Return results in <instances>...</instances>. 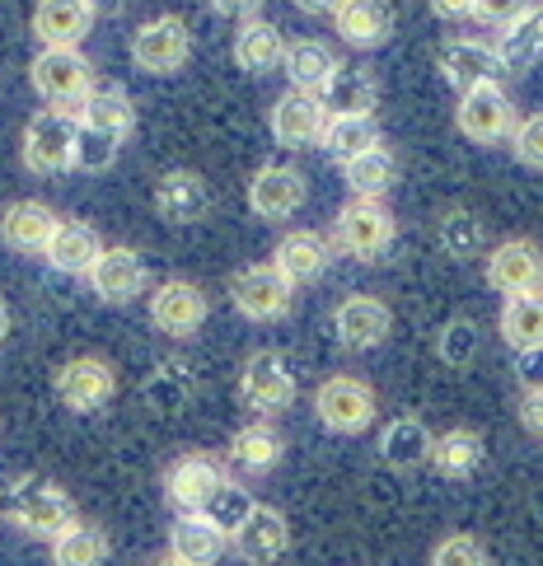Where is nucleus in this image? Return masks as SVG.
<instances>
[{
  "label": "nucleus",
  "mask_w": 543,
  "mask_h": 566,
  "mask_svg": "<svg viewBox=\"0 0 543 566\" xmlns=\"http://www.w3.org/2000/svg\"><path fill=\"white\" fill-rule=\"evenodd\" d=\"M328 239L314 234V230H291L286 239L276 244L272 253V268L291 281V286H310V281H319L328 272Z\"/></svg>",
  "instance_id": "24"
},
{
  "label": "nucleus",
  "mask_w": 543,
  "mask_h": 566,
  "mask_svg": "<svg viewBox=\"0 0 543 566\" xmlns=\"http://www.w3.org/2000/svg\"><path fill=\"white\" fill-rule=\"evenodd\" d=\"M6 520L14 524V530H24L29 538H56V534H66L71 524L80 520L75 511V501L66 488H56L52 478H38V473H24V478H14L10 482V492H6Z\"/></svg>",
  "instance_id": "1"
},
{
  "label": "nucleus",
  "mask_w": 543,
  "mask_h": 566,
  "mask_svg": "<svg viewBox=\"0 0 543 566\" xmlns=\"http://www.w3.org/2000/svg\"><path fill=\"white\" fill-rule=\"evenodd\" d=\"M295 394H300L295 370L281 352H253L244 360V370H239V402L253 412H263V417L286 412L295 402Z\"/></svg>",
  "instance_id": "6"
},
{
  "label": "nucleus",
  "mask_w": 543,
  "mask_h": 566,
  "mask_svg": "<svg viewBox=\"0 0 543 566\" xmlns=\"http://www.w3.org/2000/svg\"><path fill=\"white\" fill-rule=\"evenodd\" d=\"M520 427L530 436H543V384H530V389L520 394Z\"/></svg>",
  "instance_id": "47"
},
{
  "label": "nucleus",
  "mask_w": 543,
  "mask_h": 566,
  "mask_svg": "<svg viewBox=\"0 0 543 566\" xmlns=\"http://www.w3.org/2000/svg\"><path fill=\"white\" fill-rule=\"evenodd\" d=\"M431 566H488V548L473 534H446L431 548Z\"/></svg>",
  "instance_id": "44"
},
{
  "label": "nucleus",
  "mask_w": 543,
  "mask_h": 566,
  "mask_svg": "<svg viewBox=\"0 0 543 566\" xmlns=\"http://www.w3.org/2000/svg\"><path fill=\"white\" fill-rule=\"evenodd\" d=\"M319 98H324L328 117H375L379 85L366 66H337V75L328 80Z\"/></svg>",
  "instance_id": "29"
},
{
  "label": "nucleus",
  "mask_w": 543,
  "mask_h": 566,
  "mask_svg": "<svg viewBox=\"0 0 543 566\" xmlns=\"http://www.w3.org/2000/svg\"><path fill=\"white\" fill-rule=\"evenodd\" d=\"M207 291L197 286V281H184V276H174V281H165V286H155V295H150V323L165 337H174V342H184V337H192L197 328L207 323Z\"/></svg>",
  "instance_id": "14"
},
{
  "label": "nucleus",
  "mask_w": 543,
  "mask_h": 566,
  "mask_svg": "<svg viewBox=\"0 0 543 566\" xmlns=\"http://www.w3.org/2000/svg\"><path fill=\"white\" fill-rule=\"evenodd\" d=\"M272 136H276V146H286V150H300V146H319L328 132V108H324V98L319 94H305V90H286L272 104Z\"/></svg>",
  "instance_id": "15"
},
{
  "label": "nucleus",
  "mask_w": 543,
  "mask_h": 566,
  "mask_svg": "<svg viewBox=\"0 0 543 566\" xmlns=\"http://www.w3.org/2000/svg\"><path fill=\"white\" fill-rule=\"evenodd\" d=\"M497 56L507 71H530L534 62H543V6H530L525 14L501 29Z\"/></svg>",
  "instance_id": "34"
},
{
  "label": "nucleus",
  "mask_w": 543,
  "mask_h": 566,
  "mask_svg": "<svg viewBox=\"0 0 543 566\" xmlns=\"http://www.w3.org/2000/svg\"><path fill=\"white\" fill-rule=\"evenodd\" d=\"M253 505H258V501L249 496V488H244V482L226 478V482H220V488H216V496L207 501V511H202V515H211V520L220 524V530H226V534H234L239 524L249 520V511H253Z\"/></svg>",
  "instance_id": "42"
},
{
  "label": "nucleus",
  "mask_w": 543,
  "mask_h": 566,
  "mask_svg": "<svg viewBox=\"0 0 543 566\" xmlns=\"http://www.w3.org/2000/svg\"><path fill=\"white\" fill-rule=\"evenodd\" d=\"M90 291L104 300V305H132V300L146 291V262H140V253L127 244L104 249L94 262V272H90Z\"/></svg>",
  "instance_id": "20"
},
{
  "label": "nucleus",
  "mask_w": 543,
  "mask_h": 566,
  "mask_svg": "<svg viewBox=\"0 0 543 566\" xmlns=\"http://www.w3.org/2000/svg\"><path fill=\"white\" fill-rule=\"evenodd\" d=\"M530 10V0H473V19L478 24H501L507 29L511 19H520Z\"/></svg>",
  "instance_id": "46"
},
{
  "label": "nucleus",
  "mask_w": 543,
  "mask_h": 566,
  "mask_svg": "<svg viewBox=\"0 0 543 566\" xmlns=\"http://www.w3.org/2000/svg\"><path fill=\"white\" fill-rule=\"evenodd\" d=\"M314 412L333 436H361L375 427V389L361 375H328L314 389Z\"/></svg>",
  "instance_id": "3"
},
{
  "label": "nucleus",
  "mask_w": 543,
  "mask_h": 566,
  "mask_svg": "<svg viewBox=\"0 0 543 566\" xmlns=\"http://www.w3.org/2000/svg\"><path fill=\"white\" fill-rule=\"evenodd\" d=\"M337 52L328 43H319V38H300V43L286 48V62L281 71L291 75V90H305V94H324V85L337 75Z\"/></svg>",
  "instance_id": "31"
},
{
  "label": "nucleus",
  "mask_w": 543,
  "mask_h": 566,
  "mask_svg": "<svg viewBox=\"0 0 543 566\" xmlns=\"http://www.w3.org/2000/svg\"><path fill=\"white\" fill-rule=\"evenodd\" d=\"M482 459H488V444H482V436L473 427H450V431H440L436 444H431V469L440 478H450V482H464L482 469Z\"/></svg>",
  "instance_id": "30"
},
{
  "label": "nucleus",
  "mask_w": 543,
  "mask_h": 566,
  "mask_svg": "<svg viewBox=\"0 0 543 566\" xmlns=\"http://www.w3.org/2000/svg\"><path fill=\"white\" fill-rule=\"evenodd\" d=\"M56 211L43 207V201H14V207L0 211V239L19 253H48L52 234H56Z\"/></svg>",
  "instance_id": "25"
},
{
  "label": "nucleus",
  "mask_w": 543,
  "mask_h": 566,
  "mask_svg": "<svg viewBox=\"0 0 543 566\" xmlns=\"http://www.w3.org/2000/svg\"><path fill=\"white\" fill-rule=\"evenodd\" d=\"M52 384H56V398H62L71 412H98L117 394V370L104 356H71Z\"/></svg>",
  "instance_id": "12"
},
{
  "label": "nucleus",
  "mask_w": 543,
  "mask_h": 566,
  "mask_svg": "<svg viewBox=\"0 0 543 566\" xmlns=\"http://www.w3.org/2000/svg\"><path fill=\"white\" fill-rule=\"evenodd\" d=\"M319 146H324L328 159H337V165H352L356 155L379 146V127H375V117H328V132Z\"/></svg>",
  "instance_id": "40"
},
{
  "label": "nucleus",
  "mask_w": 543,
  "mask_h": 566,
  "mask_svg": "<svg viewBox=\"0 0 543 566\" xmlns=\"http://www.w3.org/2000/svg\"><path fill=\"white\" fill-rule=\"evenodd\" d=\"M305 197H310V184L295 165H263L249 184V207L263 220H291L305 207Z\"/></svg>",
  "instance_id": "18"
},
{
  "label": "nucleus",
  "mask_w": 543,
  "mask_h": 566,
  "mask_svg": "<svg viewBox=\"0 0 543 566\" xmlns=\"http://www.w3.org/2000/svg\"><path fill=\"white\" fill-rule=\"evenodd\" d=\"M75 140H80V117L43 108L38 117H29V127H24V169L29 174L75 169Z\"/></svg>",
  "instance_id": "5"
},
{
  "label": "nucleus",
  "mask_w": 543,
  "mask_h": 566,
  "mask_svg": "<svg viewBox=\"0 0 543 566\" xmlns=\"http://www.w3.org/2000/svg\"><path fill=\"white\" fill-rule=\"evenodd\" d=\"M431 444H436V436L427 431L421 417H394L389 427L379 431V459H385L394 473H413L421 463H431Z\"/></svg>",
  "instance_id": "26"
},
{
  "label": "nucleus",
  "mask_w": 543,
  "mask_h": 566,
  "mask_svg": "<svg viewBox=\"0 0 543 566\" xmlns=\"http://www.w3.org/2000/svg\"><path fill=\"white\" fill-rule=\"evenodd\" d=\"M6 337H10V305L0 300V342H6Z\"/></svg>",
  "instance_id": "52"
},
{
  "label": "nucleus",
  "mask_w": 543,
  "mask_h": 566,
  "mask_svg": "<svg viewBox=\"0 0 543 566\" xmlns=\"http://www.w3.org/2000/svg\"><path fill=\"white\" fill-rule=\"evenodd\" d=\"M123 6H127V0H90V10H94V14H117Z\"/></svg>",
  "instance_id": "51"
},
{
  "label": "nucleus",
  "mask_w": 543,
  "mask_h": 566,
  "mask_svg": "<svg viewBox=\"0 0 543 566\" xmlns=\"http://www.w3.org/2000/svg\"><path fill=\"white\" fill-rule=\"evenodd\" d=\"M286 38H281L276 24H268V19H249L244 29L234 33V62L244 66L249 75H263V71H276L281 62H286Z\"/></svg>",
  "instance_id": "32"
},
{
  "label": "nucleus",
  "mask_w": 543,
  "mask_h": 566,
  "mask_svg": "<svg viewBox=\"0 0 543 566\" xmlns=\"http://www.w3.org/2000/svg\"><path fill=\"white\" fill-rule=\"evenodd\" d=\"M146 566H178L174 557H155V562H146Z\"/></svg>",
  "instance_id": "53"
},
{
  "label": "nucleus",
  "mask_w": 543,
  "mask_h": 566,
  "mask_svg": "<svg viewBox=\"0 0 543 566\" xmlns=\"http://www.w3.org/2000/svg\"><path fill=\"white\" fill-rule=\"evenodd\" d=\"M455 127L464 132V140L473 146H497V140H511L520 117L511 94L501 85H478L469 94H459V108H455Z\"/></svg>",
  "instance_id": "8"
},
{
  "label": "nucleus",
  "mask_w": 543,
  "mask_h": 566,
  "mask_svg": "<svg viewBox=\"0 0 543 566\" xmlns=\"http://www.w3.org/2000/svg\"><path fill=\"white\" fill-rule=\"evenodd\" d=\"M501 342L520 356L543 352V295H515L501 310Z\"/></svg>",
  "instance_id": "35"
},
{
  "label": "nucleus",
  "mask_w": 543,
  "mask_h": 566,
  "mask_svg": "<svg viewBox=\"0 0 543 566\" xmlns=\"http://www.w3.org/2000/svg\"><path fill=\"white\" fill-rule=\"evenodd\" d=\"M150 201L165 226H197V220H207V211H211V188L197 169H169L155 184Z\"/></svg>",
  "instance_id": "17"
},
{
  "label": "nucleus",
  "mask_w": 543,
  "mask_h": 566,
  "mask_svg": "<svg viewBox=\"0 0 543 566\" xmlns=\"http://www.w3.org/2000/svg\"><path fill=\"white\" fill-rule=\"evenodd\" d=\"M192 394H197V379L184 360H165V366L146 379V402L159 417H178L192 402Z\"/></svg>",
  "instance_id": "37"
},
{
  "label": "nucleus",
  "mask_w": 543,
  "mask_h": 566,
  "mask_svg": "<svg viewBox=\"0 0 543 566\" xmlns=\"http://www.w3.org/2000/svg\"><path fill=\"white\" fill-rule=\"evenodd\" d=\"M440 75H446V85H455L459 94H469L478 85H497V75L507 71L501 66V56L492 43H478V38H450L446 48H440Z\"/></svg>",
  "instance_id": "19"
},
{
  "label": "nucleus",
  "mask_w": 543,
  "mask_h": 566,
  "mask_svg": "<svg viewBox=\"0 0 543 566\" xmlns=\"http://www.w3.org/2000/svg\"><path fill=\"white\" fill-rule=\"evenodd\" d=\"M342 6V0H295V10H305V14H333Z\"/></svg>",
  "instance_id": "50"
},
{
  "label": "nucleus",
  "mask_w": 543,
  "mask_h": 566,
  "mask_svg": "<svg viewBox=\"0 0 543 566\" xmlns=\"http://www.w3.org/2000/svg\"><path fill=\"white\" fill-rule=\"evenodd\" d=\"M230 463L239 473H249V478H263L272 473L281 454H286V436H281L276 427H268V421H249V427H239L230 436Z\"/></svg>",
  "instance_id": "27"
},
{
  "label": "nucleus",
  "mask_w": 543,
  "mask_h": 566,
  "mask_svg": "<svg viewBox=\"0 0 543 566\" xmlns=\"http://www.w3.org/2000/svg\"><path fill=\"white\" fill-rule=\"evenodd\" d=\"M333 333L347 352H375L394 333V310L375 295H347L333 310Z\"/></svg>",
  "instance_id": "16"
},
{
  "label": "nucleus",
  "mask_w": 543,
  "mask_h": 566,
  "mask_svg": "<svg viewBox=\"0 0 543 566\" xmlns=\"http://www.w3.org/2000/svg\"><path fill=\"white\" fill-rule=\"evenodd\" d=\"M80 127L104 132L113 140H127L136 132V108L117 85H94V94L85 98V108H80Z\"/></svg>",
  "instance_id": "33"
},
{
  "label": "nucleus",
  "mask_w": 543,
  "mask_h": 566,
  "mask_svg": "<svg viewBox=\"0 0 543 566\" xmlns=\"http://www.w3.org/2000/svg\"><path fill=\"white\" fill-rule=\"evenodd\" d=\"M342 178H347V188H352L356 197L379 201V197H385V192L394 188V178H398V159H394V150L375 146V150H366V155H356L352 165H342Z\"/></svg>",
  "instance_id": "39"
},
{
  "label": "nucleus",
  "mask_w": 543,
  "mask_h": 566,
  "mask_svg": "<svg viewBox=\"0 0 543 566\" xmlns=\"http://www.w3.org/2000/svg\"><path fill=\"white\" fill-rule=\"evenodd\" d=\"M188 56H192V29L178 14L146 19V24L132 33V62L146 71V75H174V71H184Z\"/></svg>",
  "instance_id": "9"
},
{
  "label": "nucleus",
  "mask_w": 543,
  "mask_h": 566,
  "mask_svg": "<svg viewBox=\"0 0 543 566\" xmlns=\"http://www.w3.org/2000/svg\"><path fill=\"white\" fill-rule=\"evenodd\" d=\"M488 286L501 291L507 300L515 295H543V249L534 239H501V244L488 253Z\"/></svg>",
  "instance_id": "10"
},
{
  "label": "nucleus",
  "mask_w": 543,
  "mask_h": 566,
  "mask_svg": "<svg viewBox=\"0 0 543 566\" xmlns=\"http://www.w3.org/2000/svg\"><path fill=\"white\" fill-rule=\"evenodd\" d=\"M431 14L446 19V24H459V19H473V0H431Z\"/></svg>",
  "instance_id": "49"
},
{
  "label": "nucleus",
  "mask_w": 543,
  "mask_h": 566,
  "mask_svg": "<svg viewBox=\"0 0 543 566\" xmlns=\"http://www.w3.org/2000/svg\"><path fill=\"white\" fill-rule=\"evenodd\" d=\"M108 562V534L90 520H75L66 534L52 538V566H104Z\"/></svg>",
  "instance_id": "38"
},
{
  "label": "nucleus",
  "mask_w": 543,
  "mask_h": 566,
  "mask_svg": "<svg viewBox=\"0 0 543 566\" xmlns=\"http://www.w3.org/2000/svg\"><path fill=\"white\" fill-rule=\"evenodd\" d=\"M478 352H482V328L473 318H450L436 337V356L446 360L450 370H469L478 360Z\"/></svg>",
  "instance_id": "41"
},
{
  "label": "nucleus",
  "mask_w": 543,
  "mask_h": 566,
  "mask_svg": "<svg viewBox=\"0 0 543 566\" xmlns=\"http://www.w3.org/2000/svg\"><path fill=\"white\" fill-rule=\"evenodd\" d=\"M333 29L352 48H379L394 33V6L389 0H342L333 10Z\"/></svg>",
  "instance_id": "23"
},
{
  "label": "nucleus",
  "mask_w": 543,
  "mask_h": 566,
  "mask_svg": "<svg viewBox=\"0 0 543 566\" xmlns=\"http://www.w3.org/2000/svg\"><path fill=\"white\" fill-rule=\"evenodd\" d=\"M230 548L244 566H276L291 548V520L281 515L276 505L258 501L249 511V520L230 534Z\"/></svg>",
  "instance_id": "11"
},
{
  "label": "nucleus",
  "mask_w": 543,
  "mask_h": 566,
  "mask_svg": "<svg viewBox=\"0 0 543 566\" xmlns=\"http://www.w3.org/2000/svg\"><path fill=\"white\" fill-rule=\"evenodd\" d=\"M211 10L216 14H226V19H258V10H263V0H211Z\"/></svg>",
  "instance_id": "48"
},
{
  "label": "nucleus",
  "mask_w": 543,
  "mask_h": 566,
  "mask_svg": "<svg viewBox=\"0 0 543 566\" xmlns=\"http://www.w3.org/2000/svg\"><path fill=\"white\" fill-rule=\"evenodd\" d=\"M98 253H104V239H98L94 226H85V220H62L43 258L52 262L56 272H66V276H90Z\"/></svg>",
  "instance_id": "28"
},
{
  "label": "nucleus",
  "mask_w": 543,
  "mask_h": 566,
  "mask_svg": "<svg viewBox=\"0 0 543 566\" xmlns=\"http://www.w3.org/2000/svg\"><path fill=\"white\" fill-rule=\"evenodd\" d=\"M230 300H234V310L244 314V318L276 323V318H291L295 286L272 268V262H253V268L230 276Z\"/></svg>",
  "instance_id": "7"
},
{
  "label": "nucleus",
  "mask_w": 543,
  "mask_h": 566,
  "mask_svg": "<svg viewBox=\"0 0 543 566\" xmlns=\"http://www.w3.org/2000/svg\"><path fill=\"white\" fill-rule=\"evenodd\" d=\"M29 80H33V90L43 94L48 108L71 113V117H80L85 98L94 94V66L75 48H48V52H38L33 66H29Z\"/></svg>",
  "instance_id": "2"
},
{
  "label": "nucleus",
  "mask_w": 543,
  "mask_h": 566,
  "mask_svg": "<svg viewBox=\"0 0 543 566\" xmlns=\"http://www.w3.org/2000/svg\"><path fill=\"white\" fill-rule=\"evenodd\" d=\"M94 10L90 0H38L33 6V38L48 48H75L85 43V33L94 29Z\"/></svg>",
  "instance_id": "22"
},
{
  "label": "nucleus",
  "mask_w": 543,
  "mask_h": 566,
  "mask_svg": "<svg viewBox=\"0 0 543 566\" xmlns=\"http://www.w3.org/2000/svg\"><path fill=\"white\" fill-rule=\"evenodd\" d=\"M117 150H123V140H113L104 132H90V127H80V140H75V169L80 174H104Z\"/></svg>",
  "instance_id": "43"
},
{
  "label": "nucleus",
  "mask_w": 543,
  "mask_h": 566,
  "mask_svg": "<svg viewBox=\"0 0 543 566\" xmlns=\"http://www.w3.org/2000/svg\"><path fill=\"white\" fill-rule=\"evenodd\" d=\"M511 150L525 169H543V113H530L520 117V127L511 136Z\"/></svg>",
  "instance_id": "45"
},
{
  "label": "nucleus",
  "mask_w": 543,
  "mask_h": 566,
  "mask_svg": "<svg viewBox=\"0 0 543 566\" xmlns=\"http://www.w3.org/2000/svg\"><path fill=\"white\" fill-rule=\"evenodd\" d=\"M230 553V534L211 515H178L169 524V557L178 566H216Z\"/></svg>",
  "instance_id": "21"
},
{
  "label": "nucleus",
  "mask_w": 543,
  "mask_h": 566,
  "mask_svg": "<svg viewBox=\"0 0 543 566\" xmlns=\"http://www.w3.org/2000/svg\"><path fill=\"white\" fill-rule=\"evenodd\" d=\"M220 482H226V469H220V459L197 450V454H184V459L169 463V473H165V496H169V505H174L178 515H202Z\"/></svg>",
  "instance_id": "13"
},
{
  "label": "nucleus",
  "mask_w": 543,
  "mask_h": 566,
  "mask_svg": "<svg viewBox=\"0 0 543 566\" xmlns=\"http://www.w3.org/2000/svg\"><path fill=\"white\" fill-rule=\"evenodd\" d=\"M394 234H398V226H394L389 207H379V201H370V197L347 201V207L337 211V220H333L337 249L352 253L356 262H379V258L389 253Z\"/></svg>",
  "instance_id": "4"
},
{
  "label": "nucleus",
  "mask_w": 543,
  "mask_h": 566,
  "mask_svg": "<svg viewBox=\"0 0 543 566\" xmlns=\"http://www.w3.org/2000/svg\"><path fill=\"white\" fill-rule=\"evenodd\" d=\"M436 244L446 258L469 262V258H478L482 249H488V226H482V216H473L469 207H450L436 220Z\"/></svg>",
  "instance_id": "36"
}]
</instances>
